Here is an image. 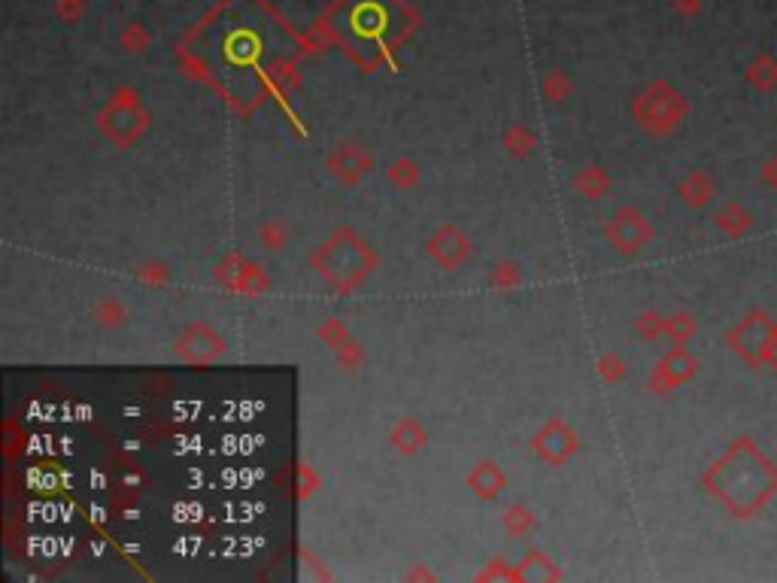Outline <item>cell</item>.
<instances>
[{
    "label": "cell",
    "instance_id": "1",
    "mask_svg": "<svg viewBox=\"0 0 777 583\" xmlns=\"http://www.w3.org/2000/svg\"><path fill=\"white\" fill-rule=\"evenodd\" d=\"M720 492L738 514L759 511L777 489V468L750 444H738L720 468Z\"/></svg>",
    "mask_w": 777,
    "mask_h": 583
},
{
    "label": "cell",
    "instance_id": "2",
    "mask_svg": "<svg viewBox=\"0 0 777 583\" xmlns=\"http://www.w3.org/2000/svg\"><path fill=\"white\" fill-rule=\"evenodd\" d=\"M777 338V328L768 322V316H750L741 328H738V353H744L750 362H762L771 359V347Z\"/></svg>",
    "mask_w": 777,
    "mask_h": 583
},
{
    "label": "cell",
    "instance_id": "3",
    "mask_svg": "<svg viewBox=\"0 0 777 583\" xmlns=\"http://www.w3.org/2000/svg\"><path fill=\"white\" fill-rule=\"evenodd\" d=\"M768 180H771V186L777 189V158L771 161V168H768Z\"/></svg>",
    "mask_w": 777,
    "mask_h": 583
},
{
    "label": "cell",
    "instance_id": "4",
    "mask_svg": "<svg viewBox=\"0 0 777 583\" xmlns=\"http://www.w3.org/2000/svg\"><path fill=\"white\" fill-rule=\"evenodd\" d=\"M771 362H774V368H777V338H774V347H771Z\"/></svg>",
    "mask_w": 777,
    "mask_h": 583
}]
</instances>
